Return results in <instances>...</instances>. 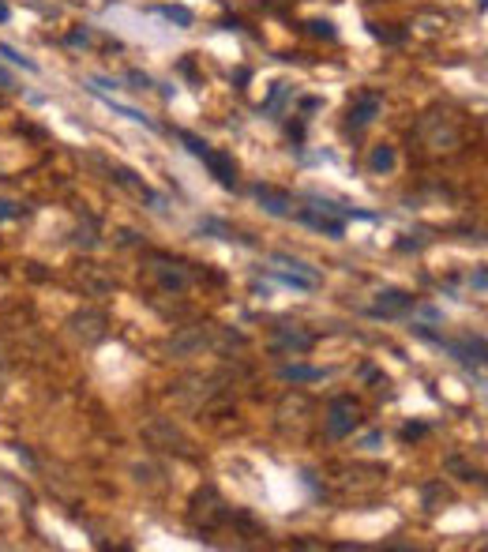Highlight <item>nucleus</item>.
I'll list each match as a JSON object with an SVG mask.
<instances>
[{
    "instance_id": "2eb2a0df",
    "label": "nucleus",
    "mask_w": 488,
    "mask_h": 552,
    "mask_svg": "<svg viewBox=\"0 0 488 552\" xmlns=\"http://www.w3.org/2000/svg\"><path fill=\"white\" fill-rule=\"evenodd\" d=\"M0 86H12V75H8L4 68H0Z\"/></svg>"
},
{
    "instance_id": "6e6552de",
    "label": "nucleus",
    "mask_w": 488,
    "mask_h": 552,
    "mask_svg": "<svg viewBox=\"0 0 488 552\" xmlns=\"http://www.w3.org/2000/svg\"><path fill=\"white\" fill-rule=\"evenodd\" d=\"M368 166H372L376 173H387V169H395V150H390L387 143H383V147H376V150H372V158H368Z\"/></svg>"
},
{
    "instance_id": "f8f14e48",
    "label": "nucleus",
    "mask_w": 488,
    "mask_h": 552,
    "mask_svg": "<svg viewBox=\"0 0 488 552\" xmlns=\"http://www.w3.org/2000/svg\"><path fill=\"white\" fill-rule=\"evenodd\" d=\"M4 218H19V207L15 203H8V199H0V222Z\"/></svg>"
},
{
    "instance_id": "9b49d317",
    "label": "nucleus",
    "mask_w": 488,
    "mask_h": 552,
    "mask_svg": "<svg viewBox=\"0 0 488 552\" xmlns=\"http://www.w3.org/2000/svg\"><path fill=\"white\" fill-rule=\"evenodd\" d=\"M312 34H323V38H334V27L327 23V19H316V23H312Z\"/></svg>"
},
{
    "instance_id": "0eeeda50",
    "label": "nucleus",
    "mask_w": 488,
    "mask_h": 552,
    "mask_svg": "<svg viewBox=\"0 0 488 552\" xmlns=\"http://www.w3.org/2000/svg\"><path fill=\"white\" fill-rule=\"evenodd\" d=\"M409 305H414V297H409V294L387 289V294H379V308H376V312H383V308H395V312H398V308H409Z\"/></svg>"
},
{
    "instance_id": "1a4fd4ad",
    "label": "nucleus",
    "mask_w": 488,
    "mask_h": 552,
    "mask_svg": "<svg viewBox=\"0 0 488 552\" xmlns=\"http://www.w3.org/2000/svg\"><path fill=\"white\" fill-rule=\"evenodd\" d=\"M0 57H8V60L15 64V68H23V72H38V64L30 60V57H23L19 49H12V46H0Z\"/></svg>"
},
{
    "instance_id": "7ed1b4c3",
    "label": "nucleus",
    "mask_w": 488,
    "mask_h": 552,
    "mask_svg": "<svg viewBox=\"0 0 488 552\" xmlns=\"http://www.w3.org/2000/svg\"><path fill=\"white\" fill-rule=\"evenodd\" d=\"M312 230H319V233H327V237H342L345 233V218H327V211L323 207H312V211H305L301 214Z\"/></svg>"
},
{
    "instance_id": "39448f33",
    "label": "nucleus",
    "mask_w": 488,
    "mask_h": 552,
    "mask_svg": "<svg viewBox=\"0 0 488 552\" xmlns=\"http://www.w3.org/2000/svg\"><path fill=\"white\" fill-rule=\"evenodd\" d=\"M256 196H259V203H263L270 214H278V218H286V214H289V199L278 196V192H270V188H263V184H259Z\"/></svg>"
},
{
    "instance_id": "9d476101",
    "label": "nucleus",
    "mask_w": 488,
    "mask_h": 552,
    "mask_svg": "<svg viewBox=\"0 0 488 552\" xmlns=\"http://www.w3.org/2000/svg\"><path fill=\"white\" fill-rule=\"evenodd\" d=\"M158 15H166L169 23H177V27H192V12H188V8H158Z\"/></svg>"
},
{
    "instance_id": "20e7f679",
    "label": "nucleus",
    "mask_w": 488,
    "mask_h": 552,
    "mask_svg": "<svg viewBox=\"0 0 488 552\" xmlns=\"http://www.w3.org/2000/svg\"><path fill=\"white\" fill-rule=\"evenodd\" d=\"M203 162L211 166V173L218 177L222 188H233V180H237V177H233V162H230V158H225V155H214V150H207V155H203Z\"/></svg>"
},
{
    "instance_id": "ddd939ff",
    "label": "nucleus",
    "mask_w": 488,
    "mask_h": 552,
    "mask_svg": "<svg viewBox=\"0 0 488 552\" xmlns=\"http://www.w3.org/2000/svg\"><path fill=\"white\" fill-rule=\"evenodd\" d=\"M417 436H425V425H406L402 428V440H417Z\"/></svg>"
},
{
    "instance_id": "423d86ee",
    "label": "nucleus",
    "mask_w": 488,
    "mask_h": 552,
    "mask_svg": "<svg viewBox=\"0 0 488 552\" xmlns=\"http://www.w3.org/2000/svg\"><path fill=\"white\" fill-rule=\"evenodd\" d=\"M282 376H286V380H323V376H327V368H308V364H286V368H282Z\"/></svg>"
},
{
    "instance_id": "f03ea898",
    "label": "nucleus",
    "mask_w": 488,
    "mask_h": 552,
    "mask_svg": "<svg viewBox=\"0 0 488 552\" xmlns=\"http://www.w3.org/2000/svg\"><path fill=\"white\" fill-rule=\"evenodd\" d=\"M379 94H361V98L353 102V110H350V124L353 128H364V124H372L376 121V113H379Z\"/></svg>"
},
{
    "instance_id": "f257e3e1",
    "label": "nucleus",
    "mask_w": 488,
    "mask_h": 552,
    "mask_svg": "<svg viewBox=\"0 0 488 552\" xmlns=\"http://www.w3.org/2000/svg\"><path fill=\"white\" fill-rule=\"evenodd\" d=\"M357 425H361V409L353 406V398H334V402H331V421H327L331 436H350Z\"/></svg>"
},
{
    "instance_id": "4468645a",
    "label": "nucleus",
    "mask_w": 488,
    "mask_h": 552,
    "mask_svg": "<svg viewBox=\"0 0 488 552\" xmlns=\"http://www.w3.org/2000/svg\"><path fill=\"white\" fill-rule=\"evenodd\" d=\"M8 19H12V8H8L4 0H0V23H8Z\"/></svg>"
}]
</instances>
